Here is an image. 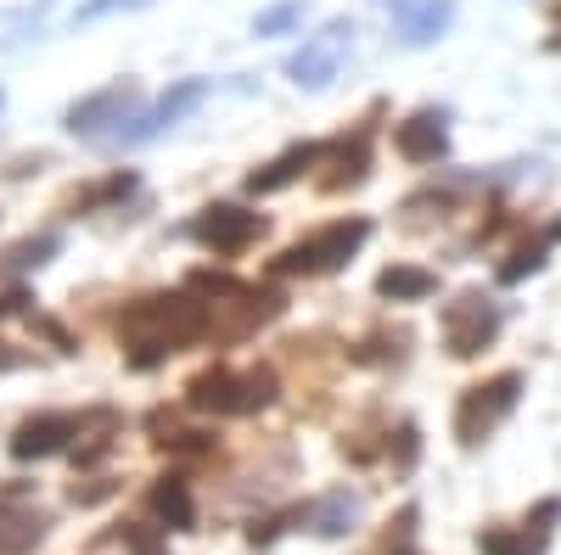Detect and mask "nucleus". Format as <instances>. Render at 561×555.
Masks as SVG:
<instances>
[{"label": "nucleus", "mask_w": 561, "mask_h": 555, "mask_svg": "<svg viewBox=\"0 0 561 555\" xmlns=\"http://www.w3.org/2000/svg\"><path fill=\"white\" fill-rule=\"evenodd\" d=\"M449 12H455L449 0H415V7L404 12V39H410V45H427V39L449 23Z\"/></svg>", "instance_id": "obj_16"}, {"label": "nucleus", "mask_w": 561, "mask_h": 555, "mask_svg": "<svg viewBox=\"0 0 561 555\" xmlns=\"http://www.w3.org/2000/svg\"><path fill=\"white\" fill-rule=\"evenodd\" d=\"M517 393H523V377H494V382H483V388H466V398H460V415H455V432H460V443H478L483 432H494V421L517 404Z\"/></svg>", "instance_id": "obj_4"}, {"label": "nucleus", "mask_w": 561, "mask_h": 555, "mask_svg": "<svg viewBox=\"0 0 561 555\" xmlns=\"http://www.w3.org/2000/svg\"><path fill=\"white\" fill-rule=\"evenodd\" d=\"M124 539L135 544V555H158V544H152L147 533H140V528H124Z\"/></svg>", "instance_id": "obj_21"}, {"label": "nucleus", "mask_w": 561, "mask_h": 555, "mask_svg": "<svg viewBox=\"0 0 561 555\" xmlns=\"http://www.w3.org/2000/svg\"><path fill=\"white\" fill-rule=\"evenodd\" d=\"M370 236V224L365 219H343V224H325L320 236L298 242L275 258V275H325V269H343L348 253Z\"/></svg>", "instance_id": "obj_3"}, {"label": "nucleus", "mask_w": 561, "mask_h": 555, "mask_svg": "<svg viewBox=\"0 0 561 555\" xmlns=\"http://www.w3.org/2000/svg\"><path fill=\"white\" fill-rule=\"evenodd\" d=\"M79 432V421L73 415H34V421H23L18 432H12V454L18 460H39V454H57L68 438Z\"/></svg>", "instance_id": "obj_8"}, {"label": "nucleus", "mask_w": 561, "mask_h": 555, "mask_svg": "<svg viewBox=\"0 0 561 555\" xmlns=\"http://www.w3.org/2000/svg\"><path fill=\"white\" fill-rule=\"evenodd\" d=\"M314 158H320V147H293V152H280L270 169H253V174H248V192H253V197H270V192H280V185H293V180H298V174H304Z\"/></svg>", "instance_id": "obj_12"}, {"label": "nucleus", "mask_w": 561, "mask_h": 555, "mask_svg": "<svg viewBox=\"0 0 561 555\" xmlns=\"http://www.w3.org/2000/svg\"><path fill=\"white\" fill-rule=\"evenodd\" d=\"M478 544H483V555H539V544H528V539H511V533H483Z\"/></svg>", "instance_id": "obj_17"}, {"label": "nucleus", "mask_w": 561, "mask_h": 555, "mask_svg": "<svg viewBox=\"0 0 561 555\" xmlns=\"http://www.w3.org/2000/svg\"><path fill=\"white\" fill-rule=\"evenodd\" d=\"M348 34H354L348 23H325V28L304 45V51L293 57V79H298V84H309V90H314V84H325V79L337 73V62L348 57Z\"/></svg>", "instance_id": "obj_7"}, {"label": "nucleus", "mask_w": 561, "mask_h": 555, "mask_svg": "<svg viewBox=\"0 0 561 555\" xmlns=\"http://www.w3.org/2000/svg\"><path fill=\"white\" fill-rule=\"evenodd\" d=\"M113 7H140V0H90L84 18H102V12H113Z\"/></svg>", "instance_id": "obj_22"}, {"label": "nucleus", "mask_w": 561, "mask_h": 555, "mask_svg": "<svg viewBox=\"0 0 561 555\" xmlns=\"http://www.w3.org/2000/svg\"><path fill=\"white\" fill-rule=\"evenodd\" d=\"M433 287H438V275H427V269H410V264H393V269H382V275H377V292H382V298H393V303L427 298Z\"/></svg>", "instance_id": "obj_14"}, {"label": "nucleus", "mask_w": 561, "mask_h": 555, "mask_svg": "<svg viewBox=\"0 0 561 555\" xmlns=\"http://www.w3.org/2000/svg\"><path fill=\"white\" fill-rule=\"evenodd\" d=\"M203 332V314L185 303V298H140L129 314H124V326L118 337L135 348L129 359L135 365H158L163 354H174L180 343H192Z\"/></svg>", "instance_id": "obj_1"}, {"label": "nucleus", "mask_w": 561, "mask_h": 555, "mask_svg": "<svg viewBox=\"0 0 561 555\" xmlns=\"http://www.w3.org/2000/svg\"><path fill=\"white\" fill-rule=\"evenodd\" d=\"M39 533H45V517L39 511H12V505L0 511V550H7V555L39 544Z\"/></svg>", "instance_id": "obj_15"}, {"label": "nucleus", "mask_w": 561, "mask_h": 555, "mask_svg": "<svg viewBox=\"0 0 561 555\" xmlns=\"http://www.w3.org/2000/svg\"><path fill=\"white\" fill-rule=\"evenodd\" d=\"M298 18V7H280V12H270V18H259V34H275V28H287Z\"/></svg>", "instance_id": "obj_20"}, {"label": "nucleus", "mask_w": 561, "mask_h": 555, "mask_svg": "<svg viewBox=\"0 0 561 555\" xmlns=\"http://www.w3.org/2000/svg\"><path fill=\"white\" fill-rule=\"evenodd\" d=\"M197 242H208L214 253H242L248 242H259V230H264V219L259 213H248V208H230V203H219V208H208L197 224Z\"/></svg>", "instance_id": "obj_6"}, {"label": "nucleus", "mask_w": 561, "mask_h": 555, "mask_svg": "<svg viewBox=\"0 0 561 555\" xmlns=\"http://www.w3.org/2000/svg\"><path fill=\"white\" fill-rule=\"evenodd\" d=\"M140 96V90L129 84V79H118V84H107L102 96H90V102H79L73 113H68V129L73 135H96L102 124H124V107Z\"/></svg>", "instance_id": "obj_9"}, {"label": "nucleus", "mask_w": 561, "mask_h": 555, "mask_svg": "<svg viewBox=\"0 0 561 555\" xmlns=\"http://www.w3.org/2000/svg\"><path fill=\"white\" fill-rule=\"evenodd\" d=\"M534 269H539V253H517L500 269V281H523V275H534Z\"/></svg>", "instance_id": "obj_19"}, {"label": "nucleus", "mask_w": 561, "mask_h": 555, "mask_svg": "<svg viewBox=\"0 0 561 555\" xmlns=\"http://www.w3.org/2000/svg\"><path fill=\"white\" fill-rule=\"evenodd\" d=\"M393 147H399L410 163H433V158L444 152V118H438V113H415V118H404L399 135H393Z\"/></svg>", "instance_id": "obj_10"}, {"label": "nucleus", "mask_w": 561, "mask_h": 555, "mask_svg": "<svg viewBox=\"0 0 561 555\" xmlns=\"http://www.w3.org/2000/svg\"><path fill=\"white\" fill-rule=\"evenodd\" d=\"M192 393V409H214V415H248V409H264L275 398V377L270 370H253V377H237V370H203V377L185 388Z\"/></svg>", "instance_id": "obj_2"}, {"label": "nucleus", "mask_w": 561, "mask_h": 555, "mask_svg": "<svg viewBox=\"0 0 561 555\" xmlns=\"http://www.w3.org/2000/svg\"><path fill=\"white\" fill-rule=\"evenodd\" d=\"M203 90H208L203 79H185V84H174V90H169V96H163V102H158V107H152L147 118H140L135 129H129V141H152V135H158L163 124H174L180 113H192V107L203 102Z\"/></svg>", "instance_id": "obj_11"}, {"label": "nucleus", "mask_w": 561, "mask_h": 555, "mask_svg": "<svg viewBox=\"0 0 561 555\" xmlns=\"http://www.w3.org/2000/svg\"><path fill=\"white\" fill-rule=\"evenodd\" d=\"M57 253V236H39V242H23V247H12L7 253V264H45Z\"/></svg>", "instance_id": "obj_18"}, {"label": "nucleus", "mask_w": 561, "mask_h": 555, "mask_svg": "<svg viewBox=\"0 0 561 555\" xmlns=\"http://www.w3.org/2000/svg\"><path fill=\"white\" fill-rule=\"evenodd\" d=\"M152 511H158V522H163V528H174V533H185V528L197 522L192 494H185V483H180V477H163V483L152 488Z\"/></svg>", "instance_id": "obj_13"}, {"label": "nucleus", "mask_w": 561, "mask_h": 555, "mask_svg": "<svg viewBox=\"0 0 561 555\" xmlns=\"http://www.w3.org/2000/svg\"><path fill=\"white\" fill-rule=\"evenodd\" d=\"M444 332H449V354L472 359V354L500 332V309H494V303H483L478 292H466L460 303H449V309H444Z\"/></svg>", "instance_id": "obj_5"}, {"label": "nucleus", "mask_w": 561, "mask_h": 555, "mask_svg": "<svg viewBox=\"0 0 561 555\" xmlns=\"http://www.w3.org/2000/svg\"><path fill=\"white\" fill-rule=\"evenodd\" d=\"M550 236H561V219H556V230H550Z\"/></svg>", "instance_id": "obj_23"}]
</instances>
